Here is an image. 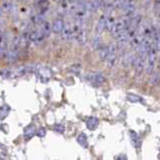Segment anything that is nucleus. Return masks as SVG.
<instances>
[{
	"label": "nucleus",
	"instance_id": "obj_1",
	"mask_svg": "<svg viewBox=\"0 0 160 160\" xmlns=\"http://www.w3.org/2000/svg\"><path fill=\"white\" fill-rule=\"evenodd\" d=\"M129 20H130L129 18L124 17V16H122L120 19L116 20V22H115V24H114V27L111 31V34H112L113 37H115L117 39L120 35L123 34L125 31H126L127 28H128Z\"/></svg>",
	"mask_w": 160,
	"mask_h": 160
},
{
	"label": "nucleus",
	"instance_id": "obj_2",
	"mask_svg": "<svg viewBox=\"0 0 160 160\" xmlns=\"http://www.w3.org/2000/svg\"><path fill=\"white\" fill-rule=\"evenodd\" d=\"M157 47L156 45H153V47L150 49L147 55V61H146V72L147 74H153L154 69L156 67L157 63Z\"/></svg>",
	"mask_w": 160,
	"mask_h": 160
},
{
	"label": "nucleus",
	"instance_id": "obj_3",
	"mask_svg": "<svg viewBox=\"0 0 160 160\" xmlns=\"http://www.w3.org/2000/svg\"><path fill=\"white\" fill-rule=\"evenodd\" d=\"M155 31H156V28L153 26L152 22L149 21V20H145V21H143L141 25L139 26L137 33L143 39L144 37L153 36V35H155Z\"/></svg>",
	"mask_w": 160,
	"mask_h": 160
},
{
	"label": "nucleus",
	"instance_id": "obj_4",
	"mask_svg": "<svg viewBox=\"0 0 160 160\" xmlns=\"http://www.w3.org/2000/svg\"><path fill=\"white\" fill-rule=\"evenodd\" d=\"M146 61H147L146 54L137 53V55H135L134 61H133V66L138 74L141 73L144 68H146Z\"/></svg>",
	"mask_w": 160,
	"mask_h": 160
},
{
	"label": "nucleus",
	"instance_id": "obj_5",
	"mask_svg": "<svg viewBox=\"0 0 160 160\" xmlns=\"http://www.w3.org/2000/svg\"><path fill=\"white\" fill-rule=\"evenodd\" d=\"M121 10L123 11V16L131 19L133 16H135V10H136V6H135V2L133 1H122L121 4Z\"/></svg>",
	"mask_w": 160,
	"mask_h": 160
},
{
	"label": "nucleus",
	"instance_id": "obj_6",
	"mask_svg": "<svg viewBox=\"0 0 160 160\" xmlns=\"http://www.w3.org/2000/svg\"><path fill=\"white\" fill-rule=\"evenodd\" d=\"M141 23H142V16L140 14H136L135 16H133L129 20L127 31L130 32L131 34H135L137 32V30L140 25H141Z\"/></svg>",
	"mask_w": 160,
	"mask_h": 160
},
{
	"label": "nucleus",
	"instance_id": "obj_7",
	"mask_svg": "<svg viewBox=\"0 0 160 160\" xmlns=\"http://www.w3.org/2000/svg\"><path fill=\"white\" fill-rule=\"evenodd\" d=\"M16 11V5H15L14 2L11 1H3L1 4V8H0V12H1V15L8 14V15H13Z\"/></svg>",
	"mask_w": 160,
	"mask_h": 160
},
{
	"label": "nucleus",
	"instance_id": "obj_8",
	"mask_svg": "<svg viewBox=\"0 0 160 160\" xmlns=\"http://www.w3.org/2000/svg\"><path fill=\"white\" fill-rule=\"evenodd\" d=\"M64 27H65V22L62 18H55L52 22V31L55 33V34H60L63 32L64 30Z\"/></svg>",
	"mask_w": 160,
	"mask_h": 160
},
{
	"label": "nucleus",
	"instance_id": "obj_9",
	"mask_svg": "<svg viewBox=\"0 0 160 160\" xmlns=\"http://www.w3.org/2000/svg\"><path fill=\"white\" fill-rule=\"evenodd\" d=\"M86 78H88L89 81L95 86H99L105 81V77L100 73H90L88 74V76H86Z\"/></svg>",
	"mask_w": 160,
	"mask_h": 160
},
{
	"label": "nucleus",
	"instance_id": "obj_10",
	"mask_svg": "<svg viewBox=\"0 0 160 160\" xmlns=\"http://www.w3.org/2000/svg\"><path fill=\"white\" fill-rule=\"evenodd\" d=\"M45 37L46 36H45V34L41 31V29L40 28H38L36 30H32V31L28 34V39L31 40V41H33V42H36V43L42 41Z\"/></svg>",
	"mask_w": 160,
	"mask_h": 160
},
{
	"label": "nucleus",
	"instance_id": "obj_11",
	"mask_svg": "<svg viewBox=\"0 0 160 160\" xmlns=\"http://www.w3.org/2000/svg\"><path fill=\"white\" fill-rule=\"evenodd\" d=\"M134 57L135 55H133L132 53L127 52V53H124L122 59H121V63L124 67H129L130 65H133V61H134Z\"/></svg>",
	"mask_w": 160,
	"mask_h": 160
},
{
	"label": "nucleus",
	"instance_id": "obj_12",
	"mask_svg": "<svg viewBox=\"0 0 160 160\" xmlns=\"http://www.w3.org/2000/svg\"><path fill=\"white\" fill-rule=\"evenodd\" d=\"M85 5L89 13H94L98 8H101V1H85Z\"/></svg>",
	"mask_w": 160,
	"mask_h": 160
},
{
	"label": "nucleus",
	"instance_id": "obj_13",
	"mask_svg": "<svg viewBox=\"0 0 160 160\" xmlns=\"http://www.w3.org/2000/svg\"><path fill=\"white\" fill-rule=\"evenodd\" d=\"M106 20H107V15L104 13L102 16L99 18L97 26H96V31L98 35L101 34L104 29H106Z\"/></svg>",
	"mask_w": 160,
	"mask_h": 160
},
{
	"label": "nucleus",
	"instance_id": "obj_14",
	"mask_svg": "<svg viewBox=\"0 0 160 160\" xmlns=\"http://www.w3.org/2000/svg\"><path fill=\"white\" fill-rule=\"evenodd\" d=\"M37 74L38 77H40L43 80H48L50 77H51V70L47 67H41L37 70Z\"/></svg>",
	"mask_w": 160,
	"mask_h": 160
},
{
	"label": "nucleus",
	"instance_id": "obj_15",
	"mask_svg": "<svg viewBox=\"0 0 160 160\" xmlns=\"http://www.w3.org/2000/svg\"><path fill=\"white\" fill-rule=\"evenodd\" d=\"M99 125V120L96 117H88L86 119V126L89 130H95Z\"/></svg>",
	"mask_w": 160,
	"mask_h": 160
},
{
	"label": "nucleus",
	"instance_id": "obj_16",
	"mask_svg": "<svg viewBox=\"0 0 160 160\" xmlns=\"http://www.w3.org/2000/svg\"><path fill=\"white\" fill-rule=\"evenodd\" d=\"M130 139H131V142L135 148H140V146H141V139L139 138L137 133H135L134 131H130Z\"/></svg>",
	"mask_w": 160,
	"mask_h": 160
},
{
	"label": "nucleus",
	"instance_id": "obj_17",
	"mask_svg": "<svg viewBox=\"0 0 160 160\" xmlns=\"http://www.w3.org/2000/svg\"><path fill=\"white\" fill-rule=\"evenodd\" d=\"M39 28L41 29V31L45 34V36H49L50 32L52 31V25H50L48 21H43L39 25Z\"/></svg>",
	"mask_w": 160,
	"mask_h": 160
},
{
	"label": "nucleus",
	"instance_id": "obj_18",
	"mask_svg": "<svg viewBox=\"0 0 160 160\" xmlns=\"http://www.w3.org/2000/svg\"><path fill=\"white\" fill-rule=\"evenodd\" d=\"M35 133H36V131H35V128L33 125H29V126L25 129V131H24V137L26 140H29V139H31Z\"/></svg>",
	"mask_w": 160,
	"mask_h": 160
},
{
	"label": "nucleus",
	"instance_id": "obj_19",
	"mask_svg": "<svg viewBox=\"0 0 160 160\" xmlns=\"http://www.w3.org/2000/svg\"><path fill=\"white\" fill-rule=\"evenodd\" d=\"M151 83H158L160 82V60L158 64L156 65V70H155V72L152 74V77H151Z\"/></svg>",
	"mask_w": 160,
	"mask_h": 160
},
{
	"label": "nucleus",
	"instance_id": "obj_20",
	"mask_svg": "<svg viewBox=\"0 0 160 160\" xmlns=\"http://www.w3.org/2000/svg\"><path fill=\"white\" fill-rule=\"evenodd\" d=\"M77 142L79 145L83 148H87L88 147V141H87V137L84 133H80L77 137Z\"/></svg>",
	"mask_w": 160,
	"mask_h": 160
},
{
	"label": "nucleus",
	"instance_id": "obj_21",
	"mask_svg": "<svg viewBox=\"0 0 160 160\" xmlns=\"http://www.w3.org/2000/svg\"><path fill=\"white\" fill-rule=\"evenodd\" d=\"M127 101L131 102V103H137V102H143V99L139 96L137 94H132V93H129L127 94L126 96Z\"/></svg>",
	"mask_w": 160,
	"mask_h": 160
},
{
	"label": "nucleus",
	"instance_id": "obj_22",
	"mask_svg": "<svg viewBox=\"0 0 160 160\" xmlns=\"http://www.w3.org/2000/svg\"><path fill=\"white\" fill-rule=\"evenodd\" d=\"M108 55H109L108 46H103L101 49H99V58H100L101 61H105V60H107Z\"/></svg>",
	"mask_w": 160,
	"mask_h": 160
},
{
	"label": "nucleus",
	"instance_id": "obj_23",
	"mask_svg": "<svg viewBox=\"0 0 160 160\" xmlns=\"http://www.w3.org/2000/svg\"><path fill=\"white\" fill-rule=\"evenodd\" d=\"M9 112H10V107L8 105H2L1 108H0V118H1V120H4L6 118Z\"/></svg>",
	"mask_w": 160,
	"mask_h": 160
},
{
	"label": "nucleus",
	"instance_id": "obj_24",
	"mask_svg": "<svg viewBox=\"0 0 160 160\" xmlns=\"http://www.w3.org/2000/svg\"><path fill=\"white\" fill-rule=\"evenodd\" d=\"M154 14L158 20H160V1L154 2Z\"/></svg>",
	"mask_w": 160,
	"mask_h": 160
},
{
	"label": "nucleus",
	"instance_id": "obj_25",
	"mask_svg": "<svg viewBox=\"0 0 160 160\" xmlns=\"http://www.w3.org/2000/svg\"><path fill=\"white\" fill-rule=\"evenodd\" d=\"M54 130L56 132H58V133H64L65 126H64V125H62V124H56L54 126Z\"/></svg>",
	"mask_w": 160,
	"mask_h": 160
},
{
	"label": "nucleus",
	"instance_id": "obj_26",
	"mask_svg": "<svg viewBox=\"0 0 160 160\" xmlns=\"http://www.w3.org/2000/svg\"><path fill=\"white\" fill-rule=\"evenodd\" d=\"M36 135L38 137H44L45 135H46V129H45L44 127H39V129L36 132Z\"/></svg>",
	"mask_w": 160,
	"mask_h": 160
},
{
	"label": "nucleus",
	"instance_id": "obj_27",
	"mask_svg": "<svg viewBox=\"0 0 160 160\" xmlns=\"http://www.w3.org/2000/svg\"><path fill=\"white\" fill-rule=\"evenodd\" d=\"M117 160H127V158L125 157V156H121V157H119Z\"/></svg>",
	"mask_w": 160,
	"mask_h": 160
}]
</instances>
